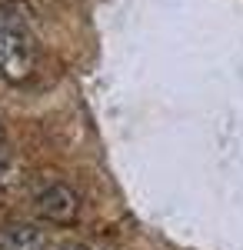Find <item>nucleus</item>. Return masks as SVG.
<instances>
[{
	"instance_id": "1",
	"label": "nucleus",
	"mask_w": 243,
	"mask_h": 250,
	"mask_svg": "<svg viewBox=\"0 0 243 250\" xmlns=\"http://www.w3.org/2000/svg\"><path fill=\"white\" fill-rule=\"evenodd\" d=\"M37 70V37L17 7L0 3V80L27 83Z\"/></svg>"
},
{
	"instance_id": "2",
	"label": "nucleus",
	"mask_w": 243,
	"mask_h": 250,
	"mask_svg": "<svg viewBox=\"0 0 243 250\" xmlns=\"http://www.w3.org/2000/svg\"><path fill=\"white\" fill-rule=\"evenodd\" d=\"M77 207H80L77 193L70 190L67 184H60V180H47V184L34 193V210H37L43 220H50V224H70L77 217Z\"/></svg>"
},
{
	"instance_id": "3",
	"label": "nucleus",
	"mask_w": 243,
	"mask_h": 250,
	"mask_svg": "<svg viewBox=\"0 0 243 250\" xmlns=\"http://www.w3.org/2000/svg\"><path fill=\"white\" fill-rule=\"evenodd\" d=\"M0 250H57V244L37 227L10 224V227H0Z\"/></svg>"
},
{
	"instance_id": "4",
	"label": "nucleus",
	"mask_w": 243,
	"mask_h": 250,
	"mask_svg": "<svg viewBox=\"0 0 243 250\" xmlns=\"http://www.w3.org/2000/svg\"><path fill=\"white\" fill-rule=\"evenodd\" d=\"M17 180V160L10 150V140L3 134V124H0V187H10Z\"/></svg>"
},
{
	"instance_id": "5",
	"label": "nucleus",
	"mask_w": 243,
	"mask_h": 250,
	"mask_svg": "<svg viewBox=\"0 0 243 250\" xmlns=\"http://www.w3.org/2000/svg\"><path fill=\"white\" fill-rule=\"evenodd\" d=\"M57 250H94V247H87V244H63V247H57Z\"/></svg>"
}]
</instances>
